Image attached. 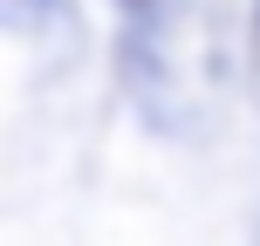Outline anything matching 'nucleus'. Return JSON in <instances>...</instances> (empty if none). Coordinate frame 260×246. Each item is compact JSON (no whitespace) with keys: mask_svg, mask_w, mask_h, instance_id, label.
I'll list each match as a JSON object with an SVG mask.
<instances>
[{"mask_svg":"<svg viewBox=\"0 0 260 246\" xmlns=\"http://www.w3.org/2000/svg\"><path fill=\"white\" fill-rule=\"evenodd\" d=\"M130 7H144V0H130Z\"/></svg>","mask_w":260,"mask_h":246,"instance_id":"1","label":"nucleus"}]
</instances>
